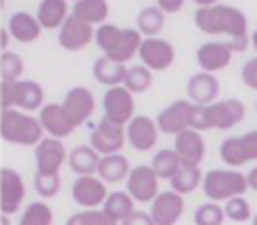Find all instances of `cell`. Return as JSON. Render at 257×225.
Listing matches in <instances>:
<instances>
[{"label": "cell", "mask_w": 257, "mask_h": 225, "mask_svg": "<svg viewBox=\"0 0 257 225\" xmlns=\"http://www.w3.org/2000/svg\"><path fill=\"white\" fill-rule=\"evenodd\" d=\"M196 28L205 35H228L230 39L248 37V19L239 7L232 5H207L196 10Z\"/></svg>", "instance_id": "1"}, {"label": "cell", "mask_w": 257, "mask_h": 225, "mask_svg": "<svg viewBox=\"0 0 257 225\" xmlns=\"http://www.w3.org/2000/svg\"><path fill=\"white\" fill-rule=\"evenodd\" d=\"M96 44L102 50V57L125 64L139 53L144 39L137 28H116L112 23H105L96 30Z\"/></svg>", "instance_id": "2"}, {"label": "cell", "mask_w": 257, "mask_h": 225, "mask_svg": "<svg viewBox=\"0 0 257 225\" xmlns=\"http://www.w3.org/2000/svg\"><path fill=\"white\" fill-rule=\"evenodd\" d=\"M0 134L7 143H16V146H39L46 139L39 118L21 112V109H3Z\"/></svg>", "instance_id": "3"}, {"label": "cell", "mask_w": 257, "mask_h": 225, "mask_svg": "<svg viewBox=\"0 0 257 225\" xmlns=\"http://www.w3.org/2000/svg\"><path fill=\"white\" fill-rule=\"evenodd\" d=\"M248 189V175L239 171H230V168H212L205 173L203 191L209 198V202H228L232 198L243 196V191Z\"/></svg>", "instance_id": "4"}, {"label": "cell", "mask_w": 257, "mask_h": 225, "mask_svg": "<svg viewBox=\"0 0 257 225\" xmlns=\"http://www.w3.org/2000/svg\"><path fill=\"white\" fill-rule=\"evenodd\" d=\"M0 105L3 109H23L37 112L44 109V89L34 80H19V82L0 84Z\"/></svg>", "instance_id": "5"}, {"label": "cell", "mask_w": 257, "mask_h": 225, "mask_svg": "<svg viewBox=\"0 0 257 225\" xmlns=\"http://www.w3.org/2000/svg\"><path fill=\"white\" fill-rule=\"evenodd\" d=\"M221 159L230 168H239L246 162L257 159V130H250L241 137H228L221 143Z\"/></svg>", "instance_id": "6"}, {"label": "cell", "mask_w": 257, "mask_h": 225, "mask_svg": "<svg viewBox=\"0 0 257 225\" xmlns=\"http://www.w3.org/2000/svg\"><path fill=\"white\" fill-rule=\"evenodd\" d=\"M125 141H127V130L125 127L116 125V123H109L107 118H102V121L96 123L91 137H89V146H91L100 157L116 155Z\"/></svg>", "instance_id": "7"}, {"label": "cell", "mask_w": 257, "mask_h": 225, "mask_svg": "<svg viewBox=\"0 0 257 225\" xmlns=\"http://www.w3.org/2000/svg\"><path fill=\"white\" fill-rule=\"evenodd\" d=\"M102 109H105V116L109 123H116V125L127 127V123L137 116L135 114V96L127 91L125 87H114L107 89L105 98H102Z\"/></svg>", "instance_id": "8"}, {"label": "cell", "mask_w": 257, "mask_h": 225, "mask_svg": "<svg viewBox=\"0 0 257 225\" xmlns=\"http://www.w3.org/2000/svg\"><path fill=\"white\" fill-rule=\"evenodd\" d=\"M25 200V182L14 168H0V211L12 216L21 209Z\"/></svg>", "instance_id": "9"}, {"label": "cell", "mask_w": 257, "mask_h": 225, "mask_svg": "<svg viewBox=\"0 0 257 225\" xmlns=\"http://www.w3.org/2000/svg\"><path fill=\"white\" fill-rule=\"evenodd\" d=\"M62 107L66 118L71 121L73 127H80L91 118L93 109H96V98L87 87H73L66 91L62 100Z\"/></svg>", "instance_id": "10"}, {"label": "cell", "mask_w": 257, "mask_h": 225, "mask_svg": "<svg viewBox=\"0 0 257 225\" xmlns=\"http://www.w3.org/2000/svg\"><path fill=\"white\" fill-rule=\"evenodd\" d=\"M71 196L75 200V205L84 207V209H96L98 205H105L109 191H107L105 182L98 175H87V177H78L73 182Z\"/></svg>", "instance_id": "11"}, {"label": "cell", "mask_w": 257, "mask_h": 225, "mask_svg": "<svg viewBox=\"0 0 257 225\" xmlns=\"http://www.w3.org/2000/svg\"><path fill=\"white\" fill-rule=\"evenodd\" d=\"M57 41L64 50L75 53V50L87 48L91 41H96V30H93V25L84 23V21H80L78 16L71 14L66 21H64L62 28H59V39Z\"/></svg>", "instance_id": "12"}, {"label": "cell", "mask_w": 257, "mask_h": 225, "mask_svg": "<svg viewBox=\"0 0 257 225\" xmlns=\"http://www.w3.org/2000/svg\"><path fill=\"white\" fill-rule=\"evenodd\" d=\"M157 173L153 171V166H135L130 173V177L125 180L127 193L132 196L135 202H155V198L160 196L157 191Z\"/></svg>", "instance_id": "13"}, {"label": "cell", "mask_w": 257, "mask_h": 225, "mask_svg": "<svg viewBox=\"0 0 257 225\" xmlns=\"http://www.w3.org/2000/svg\"><path fill=\"white\" fill-rule=\"evenodd\" d=\"M191 107H194V103L187 98L175 100V103H171L169 107H164L160 114H157V127H160V132L173 134V137L187 132V130H189Z\"/></svg>", "instance_id": "14"}, {"label": "cell", "mask_w": 257, "mask_h": 225, "mask_svg": "<svg viewBox=\"0 0 257 225\" xmlns=\"http://www.w3.org/2000/svg\"><path fill=\"white\" fill-rule=\"evenodd\" d=\"M139 57L146 69L166 71L175 62V48L166 39L153 37V39H144V44L139 48Z\"/></svg>", "instance_id": "15"}, {"label": "cell", "mask_w": 257, "mask_h": 225, "mask_svg": "<svg viewBox=\"0 0 257 225\" xmlns=\"http://www.w3.org/2000/svg\"><path fill=\"white\" fill-rule=\"evenodd\" d=\"M125 130H127V143H130L135 150L148 152L157 146L160 127H157V121H153L151 116H139V114H137V116L127 123Z\"/></svg>", "instance_id": "16"}, {"label": "cell", "mask_w": 257, "mask_h": 225, "mask_svg": "<svg viewBox=\"0 0 257 225\" xmlns=\"http://www.w3.org/2000/svg\"><path fill=\"white\" fill-rule=\"evenodd\" d=\"M185 214V196L175 191H160V196L151 205V216L155 225H175Z\"/></svg>", "instance_id": "17"}, {"label": "cell", "mask_w": 257, "mask_h": 225, "mask_svg": "<svg viewBox=\"0 0 257 225\" xmlns=\"http://www.w3.org/2000/svg\"><path fill=\"white\" fill-rule=\"evenodd\" d=\"M218 91H221V84L214 78L212 73H194L187 82V100H191L198 107H209V105L216 103Z\"/></svg>", "instance_id": "18"}, {"label": "cell", "mask_w": 257, "mask_h": 225, "mask_svg": "<svg viewBox=\"0 0 257 225\" xmlns=\"http://www.w3.org/2000/svg\"><path fill=\"white\" fill-rule=\"evenodd\" d=\"M234 50L230 44H223V41H207L198 48L196 53V62L198 66L205 71V73H216V71H223L230 64Z\"/></svg>", "instance_id": "19"}, {"label": "cell", "mask_w": 257, "mask_h": 225, "mask_svg": "<svg viewBox=\"0 0 257 225\" xmlns=\"http://www.w3.org/2000/svg\"><path fill=\"white\" fill-rule=\"evenodd\" d=\"M207 112H209L212 127H216V130H232L237 123L243 121L246 107H243V103L239 98H228V100H216L214 105H209Z\"/></svg>", "instance_id": "20"}, {"label": "cell", "mask_w": 257, "mask_h": 225, "mask_svg": "<svg viewBox=\"0 0 257 225\" xmlns=\"http://www.w3.org/2000/svg\"><path fill=\"white\" fill-rule=\"evenodd\" d=\"M34 159H37V168H39L37 173H46V175L59 173L64 159H66V148L59 139L46 137L34 150Z\"/></svg>", "instance_id": "21"}, {"label": "cell", "mask_w": 257, "mask_h": 225, "mask_svg": "<svg viewBox=\"0 0 257 225\" xmlns=\"http://www.w3.org/2000/svg\"><path fill=\"white\" fill-rule=\"evenodd\" d=\"M39 123L44 127V132H48V137L53 139H66L75 132V127L71 125V121L64 114L62 103H48L44 109L39 112Z\"/></svg>", "instance_id": "22"}, {"label": "cell", "mask_w": 257, "mask_h": 225, "mask_svg": "<svg viewBox=\"0 0 257 225\" xmlns=\"http://www.w3.org/2000/svg\"><path fill=\"white\" fill-rule=\"evenodd\" d=\"M175 152H178L182 166H200L205 159V139L196 130H187V132L175 137Z\"/></svg>", "instance_id": "23"}, {"label": "cell", "mask_w": 257, "mask_h": 225, "mask_svg": "<svg viewBox=\"0 0 257 225\" xmlns=\"http://www.w3.org/2000/svg\"><path fill=\"white\" fill-rule=\"evenodd\" d=\"M7 30L19 44H32L41 37V23L30 12H14L7 21Z\"/></svg>", "instance_id": "24"}, {"label": "cell", "mask_w": 257, "mask_h": 225, "mask_svg": "<svg viewBox=\"0 0 257 225\" xmlns=\"http://www.w3.org/2000/svg\"><path fill=\"white\" fill-rule=\"evenodd\" d=\"M102 157L93 150L91 146H75L68 152V166L73 173H78V177L98 175V166H100Z\"/></svg>", "instance_id": "25"}, {"label": "cell", "mask_w": 257, "mask_h": 225, "mask_svg": "<svg viewBox=\"0 0 257 225\" xmlns=\"http://www.w3.org/2000/svg\"><path fill=\"white\" fill-rule=\"evenodd\" d=\"M132 173V166L127 162V157L116 152V155H107L100 159V166H98V177H100L105 184H118V182L127 180Z\"/></svg>", "instance_id": "26"}, {"label": "cell", "mask_w": 257, "mask_h": 225, "mask_svg": "<svg viewBox=\"0 0 257 225\" xmlns=\"http://www.w3.org/2000/svg\"><path fill=\"white\" fill-rule=\"evenodd\" d=\"M91 71H93V78H96L100 84L109 87V89L123 87L125 75H127L125 64L112 62V59H107V57H98L96 62H93V69Z\"/></svg>", "instance_id": "27"}, {"label": "cell", "mask_w": 257, "mask_h": 225, "mask_svg": "<svg viewBox=\"0 0 257 225\" xmlns=\"http://www.w3.org/2000/svg\"><path fill=\"white\" fill-rule=\"evenodd\" d=\"M34 16L39 19L41 28L55 30V28H62L64 21H66L71 14H68V5L64 0H41Z\"/></svg>", "instance_id": "28"}, {"label": "cell", "mask_w": 257, "mask_h": 225, "mask_svg": "<svg viewBox=\"0 0 257 225\" xmlns=\"http://www.w3.org/2000/svg\"><path fill=\"white\" fill-rule=\"evenodd\" d=\"M102 211L112 220L123 223V220L130 218L137 209H135V200H132V196L127 191H112V193L107 196L105 205H102Z\"/></svg>", "instance_id": "29"}, {"label": "cell", "mask_w": 257, "mask_h": 225, "mask_svg": "<svg viewBox=\"0 0 257 225\" xmlns=\"http://www.w3.org/2000/svg\"><path fill=\"white\" fill-rule=\"evenodd\" d=\"M71 14L78 16L80 21L89 25H105V19L109 14V5H107L105 0H78V3H73L71 7Z\"/></svg>", "instance_id": "30"}, {"label": "cell", "mask_w": 257, "mask_h": 225, "mask_svg": "<svg viewBox=\"0 0 257 225\" xmlns=\"http://www.w3.org/2000/svg\"><path fill=\"white\" fill-rule=\"evenodd\" d=\"M151 166H153V171L157 173L160 180H169L171 182L175 177V173L182 168V162H180L178 152H175L173 148H162V150L155 152Z\"/></svg>", "instance_id": "31"}, {"label": "cell", "mask_w": 257, "mask_h": 225, "mask_svg": "<svg viewBox=\"0 0 257 225\" xmlns=\"http://www.w3.org/2000/svg\"><path fill=\"white\" fill-rule=\"evenodd\" d=\"M162 28H164V12L157 5H146L144 10L137 14V30H139L146 39L157 37Z\"/></svg>", "instance_id": "32"}, {"label": "cell", "mask_w": 257, "mask_h": 225, "mask_svg": "<svg viewBox=\"0 0 257 225\" xmlns=\"http://www.w3.org/2000/svg\"><path fill=\"white\" fill-rule=\"evenodd\" d=\"M203 180L205 175L200 173L198 166H182L175 173L173 180H171V191H175L180 196H187V193L196 191L198 186H203Z\"/></svg>", "instance_id": "33"}, {"label": "cell", "mask_w": 257, "mask_h": 225, "mask_svg": "<svg viewBox=\"0 0 257 225\" xmlns=\"http://www.w3.org/2000/svg\"><path fill=\"white\" fill-rule=\"evenodd\" d=\"M151 84H153V71L146 69L144 64H141V66H130V69H127L123 87H125L130 93H144V91L151 89Z\"/></svg>", "instance_id": "34"}, {"label": "cell", "mask_w": 257, "mask_h": 225, "mask_svg": "<svg viewBox=\"0 0 257 225\" xmlns=\"http://www.w3.org/2000/svg\"><path fill=\"white\" fill-rule=\"evenodd\" d=\"M19 225H53V209H50V205H46L41 200L30 202L25 207L23 216H21Z\"/></svg>", "instance_id": "35"}, {"label": "cell", "mask_w": 257, "mask_h": 225, "mask_svg": "<svg viewBox=\"0 0 257 225\" xmlns=\"http://www.w3.org/2000/svg\"><path fill=\"white\" fill-rule=\"evenodd\" d=\"M23 59L16 53H3L0 55V75H3V82H19V78L23 75Z\"/></svg>", "instance_id": "36"}, {"label": "cell", "mask_w": 257, "mask_h": 225, "mask_svg": "<svg viewBox=\"0 0 257 225\" xmlns=\"http://www.w3.org/2000/svg\"><path fill=\"white\" fill-rule=\"evenodd\" d=\"M66 225H118V223L109 218L102 209H82L68 216Z\"/></svg>", "instance_id": "37"}, {"label": "cell", "mask_w": 257, "mask_h": 225, "mask_svg": "<svg viewBox=\"0 0 257 225\" xmlns=\"http://www.w3.org/2000/svg\"><path fill=\"white\" fill-rule=\"evenodd\" d=\"M225 220V209L216 202H205L196 209L194 223L196 225H223Z\"/></svg>", "instance_id": "38"}, {"label": "cell", "mask_w": 257, "mask_h": 225, "mask_svg": "<svg viewBox=\"0 0 257 225\" xmlns=\"http://www.w3.org/2000/svg\"><path fill=\"white\" fill-rule=\"evenodd\" d=\"M59 186H62L59 173H50V175L37 173V175H34V189H37V193H39L41 198H55L59 193Z\"/></svg>", "instance_id": "39"}, {"label": "cell", "mask_w": 257, "mask_h": 225, "mask_svg": "<svg viewBox=\"0 0 257 225\" xmlns=\"http://www.w3.org/2000/svg\"><path fill=\"white\" fill-rule=\"evenodd\" d=\"M223 209H225V218L234 220V223H246V220L250 218V202L243 196L228 200Z\"/></svg>", "instance_id": "40"}, {"label": "cell", "mask_w": 257, "mask_h": 225, "mask_svg": "<svg viewBox=\"0 0 257 225\" xmlns=\"http://www.w3.org/2000/svg\"><path fill=\"white\" fill-rule=\"evenodd\" d=\"M209 127H212V121H209L207 107H198V105H194V107H191V116H189V130L203 132V130H209Z\"/></svg>", "instance_id": "41"}, {"label": "cell", "mask_w": 257, "mask_h": 225, "mask_svg": "<svg viewBox=\"0 0 257 225\" xmlns=\"http://www.w3.org/2000/svg\"><path fill=\"white\" fill-rule=\"evenodd\" d=\"M241 82H243V87L257 91V57L243 62V66H241Z\"/></svg>", "instance_id": "42"}, {"label": "cell", "mask_w": 257, "mask_h": 225, "mask_svg": "<svg viewBox=\"0 0 257 225\" xmlns=\"http://www.w3.org/2000/svg\"><path fill=\"white\" fill-rule=\"evenodd\" d=\"M121 225H155V220H153L151 211H141V209H137L135 214H132L127 220H123Z\"/></svg>", "instance_id": "43"}, {"label": "cell", "mask_w": 257, "mask_h": 225, "mask_svg": "<svg viewBox=\"0 0 257 225\" xmlns=\"http://www.w3.org/2000/svg\"><path fill=\"white\" fill-rule=\"evenodd\" d=\"M155 5L160 7L164 14H175V12H180L185 7V0H157Z\"/></svg>", "instance_id": "44"}, {"label": "cell", "mask_w": 257, "mask_h": 225, "mask_svg": "<svg viewBox=\"0 0 257 225\" xmlns=\"http://www.w3.org/2000/svg\"><path fill=\"white\" fill-rule=\"evenodd\" d=\"M7 46H10V30L3 28V32H0V48H3V53H7Z\"/></svg>", "instance_id": "45"}, {"label": "cell", "mask_w": 257, "mask_h": 225, "mask_svg": "<svg viewBox=\"0 0 257 225\" xmlns=\"http://www.w3.org/2000/svg\"><path fill=\"white\" fill-rule=\"evenodd\" d=\"M248 186H250L252 191H257V166L248 171Z\"/></svg>", "instance_id": "46"}, {"label": "cell", "mask_w": 257, "mask_h": 225, "mask_svg": "<svg viewBox=\"0 0 257 225\" xmlns=\"http://www.w3.org/2000/svg\"><path fill=\"white\" fill-rule=\"evenodd\" d=\"M250 44H252V48H255V53H257V30L252 32V37H250Z\"/></svg>", "instance_id": "47"}, {"label": "cell", "mask_w": 257, "mask_h": 225, "mask_svg": "<svg viewBox=\"0 0 257 225\" xmlns=\"http://www.w3.org/2000/svg\"><path fill=\"white\" fill-rule=\"evenodd\" d=\"M0 225H10V216H3V218H0Z\"/></svg>", "instance_id": "48"}, {"label": "cell", "mask_w": 257, "mask_h": 225, "mask_svg": "<svg viewBox=\"0 0 257 225\" xmlns=\"http://www.w3.org/2000/svg\"><path fill=\"white\" fill-rule=\"evenodd\" d=\"M252 225H257V214H255V216H252Z\"/></svg>", "instance_id": "49"}, {"label": "cell", "mask_w": 257, "mask_h": 225, "mask_svg": "<svg viewBox=\"0 0 257 225\" xmlns=\"http://www.w3.org/2000/svg\"><path fill=\"white\" fill-rule=\"evenodd\" d=\"M255 109H257V103H255Z\"/></svg>", "instance_id": "50"}]
</instances>
